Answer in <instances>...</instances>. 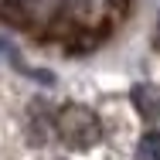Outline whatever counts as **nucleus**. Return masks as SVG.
Here are the masks:
<instances>
[{
  "label": "nucleus",
  "instance_id": "obj_1",
  "mask_svg": "<svg viewBox=\"0 0 160 160\" xmlns=\"http://www.w3.org/2000/svg\"><path fill=\"white\" fill-rule=\"evenodd\" d=\"M58 133H62V140L68 147L85 150V147L99 143L102 123H99V116L89 106H65L62 112H58Z\"/></svg>",
  "mask_w": 160,
  "mask_h": 160
},
{
  "label": "nucleus",
  "instance_id": "obj_2",
  "mask_svg": "<svg viewBox=\"0 0 160 160\" xmlns=\"http://www.w3.org/2000/svg\"><path fill=\"white\" fill-rule=\"evenodd\" d=\"M133 102H136V109H140L147 119L160 116V92L153 85H136V89H133Z\"/></svg>",
  "mask_w": 160,
  "mask_h": 160
},
{
  "label": "nucleus",
  "instance_id": "obj_3",
  "mask_svg": "<svg viewBox=\"0 0 160 160\" xmlns=\"http://www.w3.org/2000/svg\"><path fill=\"white\" fill-rule=\"evenodd\" d=\"M140 160H160V133H147L140 140Z\"/></svg>",
  "mask_w": 160,
  "mask_h": 160
}]
</instances>
